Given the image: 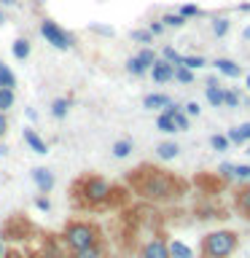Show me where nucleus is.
I'll list each match as a JSON object with an SVG mask.
<instances>
[{"mask_svg":"<svg viewBox=\"0 0 250 258\" xmlns=\"http://www.w3.org/2000/svg\"><path fill=\"white\" fill-rule=\"evenodd\" d=\"M92 32H100V35H113V27H102V24H92Z\"/></svg>","mask_w":250,"mask_h":258,"instance_id":"nucleus-41","label":"nucleus"},{"mask_svg":"<svg viewBox=\"0 0 250 258\" xmlns=\"http://www.w3.org/2000/svg\"><path fill=\"white\" fill-rule=\"evenodd\" d=\"M110 197H113V185L105 180V177H100V175H84L76 183V199L84 207L110 205Z\"/></svg>","mask_w":250,"mask_h":258,"instance_id":"nucleus-2","label":"nucleus"},{"mask_svg":"<svg viewBox=\"0 0 250 258\" xmlns=\"http://www.w3.org/2000/svg\"><path fill=\"white\" fill-rule=\"evenodd\" d=\"M68 110H70V100H68V97H56V100L51 102V116L56 121L68 118Z\"/></svg>","mask_w":250,"mask_h":258,"instance_id":"nucleus-16","label":"nucleus"},{"mask_svg":"<svg viewBox=\"0 0 250 258\" xmlns=\"http://www.w3.org/2000/svg\"><path fill=\"white\" fill-rule=\"evenodd\" d=\"M30 51H32V46H30V40H27V38H16V40H14L11 54H14V59H16V62H24V59L30 56Z\"/></svg>","mask_w":250,"mask_h":258,"instance_id":"nucleus-14","label":"nucleus"},{"mask_svg":"<svg viewBox=\"0 0 250 258\" xmlns=\"http://www.w3.org/2000/svg\"><path fill=\"white\" fill-rule=\"evenodd\" d=\"M14 100H16L14 89H0V110H3V113L14 108Z\"/></svg>","mask_w":250,"mask_h":258,"instance_id":"nucleus-28","label":"nucleus"},{"mask_svg":"<svg viewBox=\"0 0 250 258\" xmlns=\"http://www.w3.org/2000/svg\"><path fill=\"white\" fill-rule=\"evenodd\" d=\"M22 137H24V145H27L32 153H38V156H46V153H48L46 140H43V137H40L32 126H24V129H22Z\"/></svg>","mask_w":250,"mask_h":258,"instance_id":"nucleus-8","label":"nucleus"},{"mask_svg":"<svg viewBox=\"0 0 250 258\" xmlns=\"http://www.w3.org/2000/svg\"><path fill=\"white\" fill-rule=\"evenodd\" d=\"M0 89H16V76L6 62H0Z\"/></svg>","mask_w":250,"mask_h":258,"instance_id":"nucleus-19","label":"nucleus"},{"mask_svg":"<svg viewBox=\"0 0 250 258\" xmlns=\"http://www.w3.org/2000/svg\"><path fill=\"white\" fill-rule=\"evenodd\" d=\"M113 156L116 159H127L129 153H132V140H129V137H121V140H116L113 143Z\"/></svg>","mask_w":250,"mask_h":258,"instance_id":"nucleus-20","label":"nucleus"},{"mask_svg":"<svg viewBox=\"0 0 250 258\" xmlns=\"http://www.w3.org/2000/svg\"><path fill=\"white\" fill-rule=\"evenodd\" d=\"M215 70L218 73H223V76H229V78H239L242 76V68L237 62H231V59H215Z\"/></svg>","mask_w":250,"mask_h":258,"instance_id":"nucleus-13","label":"nucleus"},{"mask_svg":"<svg viewBox=\"0 0 250 258\" xmlns=\"http://www.w3.org/2000/svg\"><path fill=\"white\" fill-rule=\"evenodd\" d=\"M169 258H194V250L180 239H172L169 242Z\"/></svg>","mask_w":250,"mask_h":258,"instance_id":"nucleus-15","label":"nucleus"},{"mask_svg":"<svg viewBox=\"0 0 250 258\" xmlns=\"http://www.w3.org/2000/svg\"><path fill=\"white\" fill-rule=\"evenodd\" d=\"M3 258H24L22 253H16V250H6V255Z\"/></svg>","mask_w":250,"mask_h":258,"instance_id":"nucleus-43","label":"nucleus"},{"mask_svg":"<svg viewBox=\"0 0 250 258\" xmlns=\"http://www.w3.org/2000/svg\"><path fill=\"white\" fill-rule=\"evenodd\" d=\"M6 250H8V247H6V239H0V258L6 255Z\"/></svg>","mask_w":250,"mask_h":258,"instance_id":"nucleus-46","label":"nucleus"},{"mask_svg":"<svg viewBox=\"0 0 250 258\" xmlns=\"http://www.w3.org/2000/svg\"><path fill=\"white\" fill-rule=\"evenodd\" d=\"M27 118H30V121H35V118H38V113L32 110V108H27Z\"/></svg>","mask_w":250,"mask_h":258,"instance_id":"nucleus-45","label":"nucleus"},{"mask_svg":"<svg viewBox=\"0 0 250 258\" xmlns=\"http://www.w3.org/2000/svg\"><path fill=\"white\" fill-rule=\"evenodd\" d=\"M180 64H185L189 70H199V68H205V64H207V59H205V56H199V54H185Z\"/></svg>","mask_w":250,"mask_h":258,"instance_id":"nucleus-27","label":"nucleus"},{"mask_svg":"<svg viewBox=\"0 0 250 258\" xmlns=\"http://www.w3.org/2000/svg\"><path fill=\"white\" fill-rule=\"evenodd\" d=\"M210 145H213V151H229V137L226 135H213L210 137Z\"/></svg>","mask_w":250,"mask_h":258,"instance_id":"nucleus-34","label":"nucleus"},{"mask_svg":"<svg viewBox=\"0 0 250 258\" xmlns=\"http://www.w3.org/2000/svg\"><path fill=\"white\" fill-rule=\"evenodd\" d=\"M226 137H229V143H234V145L250 143V121H247V124H239V126L229 129V132H226Z\"/></svg>","mask_w":250,"mask_h":258,"instance_id":"nucleus-12","label":"nucleus"},{"mask_svg":"<svg viewBox=\"0 0 250 258\" xmlns=\"http://www.w3.org/2000/svg\"><path fill=\"white\" fill-rule=\"evenodd\" d=\"M234 207H237V213L242 218H247L250 221V185H242L237 191V197H234Z\"/></svg>","mask_w":250,"mask_h":258,"instance_id":"nucleus-11","label":"nucleus"},{"mask_svg":"<svg viewBox=\"0 0 250 258\" xmlns=\"http://www.w3.org/2000/svg\"><path fill=\"white\" fill-rule=\"evenodd\" d=\"M183 110H185V116H189V118H194V116H199V113H202L199 102H185V105H183Z\"/></svg>","mask_w":250,"mask_h":258,"instance_id":"nucleus-40","label":"nucleus"},{"mask_svg":"<svg viewBox=\"0 0 250 258\" xmlns=\"http://www.w3.org/2000/svg\"><path fill=\"white\" fill-rule=\"evenodd\" d=\"M132 185H135V191L148 202H169L180 194L177 177H172L169 172H164V169H151V167L137 169L132 175Z\"/></svg>","mask_w":250,"mask_h":258,"instance_id":"nucleus-1","label":"nucleus"},{"mask_svg":"<svg viewBox=\"0 0 250 258\" xmlns=\"http://www.w3.org/2000/svg\"><path fill=\"white\" fill-rule=\"evenodd\" d=\"M6 129H8V118H6V113L0 110V135H6Z\"/></svg>","mask_w":250,"mask_h":258,"instance_id":"nucleus-42","label":"nucleus"},{"mask_svg":"<svg viewBox=\"0 0 250 258\" xmlns=\"http://www.w3.org/2000/svg\"><path fill=\"white\" fill-rule=\"evenodd\" d=\"M172 81H177V84H183V86H189V84H194V70H189L185 64H175V78Z\"/></svg>","mask_w":250,"mask_h":258,"instance_id":"nucleus-24","label":"nucleus"},{"mask_svg":"<svg viewBox=\"0 0 250 258\" xmlns=\"http://www.w3.org/2000/svg\"><path fill=\"white\" fill-rule=\"evenodd\" d=\"M247 153H250V145H247Z\"/></svg>","mask_w":250,"mask_h":258,"instance_id":"nucleus-51","label":"nucleus"},{"mask_svg":"<svg viewBox=\"0 0 250 258\" xmlns=\"http://www.w3.org/2000/svg\"><path fill=\"white\" fill-rule=\"evenodd\" d=\"M30 175H32V183H35V188H38L40 194H51V191H54L56 177H54L51 169H46V167H35Z\"/></svg>","mask_w":250,"mask_h":258,"instance_id":"nucleus-7","label":"nucleus"},{"mask_svg":"<svg viewBox=\"0 0 250 258\" xmlns=\"http://www.w3.org/2000/svg\"><path fill=\"white\" fill-rule=\"evenodd\" d=\"M234 169H237V164H231V161H223V164L218 167V172H221L223 180H234Z\"/></svg>","mask_w":250,"mask_h":258,"instance_id":"nucleus-36","label":"nucleus"},{"mask_svg":"<svg viewBox=\"0 0 250 258\" xmlns=\"http://www.w3.org/2000/svg\"><path fill=\"white\" fill-rule=\"evenodd\" d=\"M38 30H40V35H43L46 43L54 46L56 51H70V48L76 46V35L68 32L62 24H56L54 19H48V16H46V19H40Z\"/></svg>","mask_w":250,"mask_h":258,"instance_id":"nucleus-5","label":"nucleus"},{"mask_svg":"<svg viewBox=\"0 0 250 258\" xmlns=\"http://www.w3.org/2000/svg\"><path fill=\"white\" fill-rule=\"evenodd\" d=\"M180 16H185V19H191V16H199L202 11H199V6H194V3H183L180 6V11H177Z\"/></svg>","mask_w":250,"mask_h":258,"instance_id":"nucleus-37","label":"nucleus"},{"mask_svg":"<svg viewBox=\"0 0 250 258\" xmlns=\"http://www.w3.org/2000/svg\"><path fill=\"white\" fill-rule=\"evenodd\" d=\"M156 129H159V132H164V135H175L177 132L172 116H167V113H159V116H156Z\"/></svg>","mask_w":250,"mask_h":258,"instance_id":"nucleus-23","label":"nucleus"},{"mask_svg":"<svg viewBox=\"0 0 250 258\" xmlns=\"http://www.w3.org/2000/svg\"><path fill=\"white\" fill-rule=\"evenodd\" d=\"M148 30H151V35H153V38H159V35H164V30H167V27H164V22H161V19H156V22H151V24H148Z\"/></svg>","mask_w":250,"mask_h":258,"instance_id":"nucleus-39","label":"nucleus"},{"mask_svg":"<svg viewBox=\"0 0 250 258\" xmlns=\"http://www.w3.org/2000/svg\"><path fill=\"white\" fill-rule=\"evenodd\" d=\"M239 247V237L229 229H218L202 237V258H231Z\"/></svg>","mask_w":250,"mask_h":258,"instance_id":"nucleus-4","label":"nucleus"},{"mask_svg":"<svg viewBox=\"0 0 250 258\" xmlns=\"http://www.w3.org/2000/svg\"><path fill=\"white\" fill-rule=\"evenodd\" d=\"M161 22H164V27H183L185 16H180V14H164V16H161Z\"/></svg>","mask_w":250,"mask_h":258,"instance_id":"nucleus-33","label":"nucleus"},{"mask_svg":"<svg viewBox=\"0 0 250 258\" xmlns=\"http://www.w3.org/2000/svg\"><path fill=\"white\" fill-rule=\"evenodd\" d=\"M124 68H127L129 76H135V78H140V76H145V73H148V68H145V64H143L140 59H137V54H135V56H129Z\"/></svg>","mask_w":250,"mask_h":258,"instance_id":"nucleus-21","label":"nucleus"},{"mask_svg":"<svg viewBox=\"0 0 250 258\" xmlns=\"http://www.w3.org/2000/svg\"><path fill=\"white\" fill-rule=\"evenodd\" d=\"M35 207L40 210V213H48V210H51V199H48V194H40V197L35 199Z\"/></svg>","mask_w":250,"mask_h":258,"instance_id":"nucleus-38","label":"nucleus"},{"mask_svg":"<svg viewBox=\"0 0 250 258\" xmlns=\"http://www.w3.org/2000/svg\"><path fill=\"white\" fill-rule=\"evenodd\" d=\"M239 11H250V3H242V6H239Z\"/></svg>","mask_w":250,"mask_h":258,"instance_id":"nucleus-48","label":"nucleus"},{"mask_svg":"<svg viewBox=\"0 0 250 258\" xmlns=\"http://www.w3.org/2000/svg\"><path fill=\"white\" fill-rule=\"evenodd\" d=\"M137 59H140L143 64H145V68H153V62H156L159 59V56H156V51H153V48L151 46H145V48H140V51H137Z\"/></svg>","mask_w":250,"mask_h":258,"instance_id":"nucleus-26","label":"nucleus"},{"mask_svg":"<svg viewBox=\"0 0 250 258\" xmlns=\"http://www.w3.org/2000/svg\"><path fill=\"white\" fill-rule=\"evenodd\" d=\"M169 102H172V97L161 94V92H153V94H145L143 97V108H148V110H164Z\"/></svg>","mask_w":250,"mask_h":258,"instance_id":"nucleus-10","label":"nucleus"},{"mask_svg":"<svg viewBox=\"0 0 250 258\" xmlns=\"http://www.w3.org/2000/svg\"><path fill=\"white\" fill-rule=\"evenodd\" d=\"M239 94L231 92V89H223V105H229V108H239Z\"/></svg>","mask_w":250,"mask_h":258,"instance_id":"nucleus-35","label":"nucleus"},{"mask_svg":"<svg viewBox=\"0 0 250 258\" xmlns=\"http://www.w3.org/2000/svg\"><path fill=\"white\" fill-rule=\"evenodd\" d=\"M172 121H175V129H177V132H185V129L191 126V118L185 116V110H177L175 116H172Z\"/></svg>","mask_w":250,"mask_h":258,"instance_id":"nucleus-32","label":"nucleus"},{"mask_svg":"<svg viewBox=\"0 0 250 258\" xmlns=\"http://www.w3.org/2000/svg\"><path fill=\"white\" fill-rule=\"evenodd\" d=\"M177 153H180V145H177V143H161L159 148H156V156H159L161 161H169V159H175Z\"/></svg>","mask_w":250,"mask_h":258,"instance_id":"nucleus-18","label":"nucleus"},{"mask_svg":"<svg viewBox=\"0 0 250 258\" xmlns=\"http://www.w3.org/2000/svg\"><path fill=\"white\" fill-rule=\"evenodd\" d=\"M234 180L242 183V185H250V164H237V169H234Z\"/></svg>","mask_w":250,"mask_h":258,"instance_id":"nucleus-30","label":"nucleus"},{"mask_svg":"<svg viewBox=\"0 0 250 258\" xmlns=\"http://www.w3.org/2000/svg\"><path fill=\"white\" fill-rule=\"evenodd\" d=\"M247 89H250V76H247Z\"/></svg>","mask_w":250,"mask_h":258,"instance_id":"nucleus-50","label":"nucleus"},{"mask_svg":"<svg viewBox=\"0 0 250 258\" xmlns=\"http://www.w3.org/2000/svg\"><path fill=\"white\" fill-rule=\"evenodd\" d=\"M151 73V78L156 81V84H167V81H172L175 78V64H169V62H164L159 56L156 62H153V68L148 70Z\"/></svg>","mask_w":250,"mask_h":258,"instance_id":"nucleus-9","label":"nucleus"},{"mask_svg":"<svg viewBox=\"0 0 250 258\" xmlns=\"http://www.w3.org/2000/svg\"><path fill=\"white\" fill-rule=\"evenodd\" d=\"M140 258H169V242L164 237H151L140 247Z\"/></svg>","mask_w":250,"mask_h":258,"instance_id":"nucleus-6","label":"nucleus"},{"mask_svg":"<svg viewBox=\"0 0 250 258\" xmlns=\"http://www.w3.org/2000/svg\"><path fill=\"white\" fill-rule=\"evenodd\" d=\"M19 0H0V6H6V8H11V6H16Z\"/></svg>","mask_w":250,"mask_h":258,"instance_id":"nucleus-44","label":"nucleus"},{"mask_svg":"<svg viewBox=\"0 0 250 258\" xmlns=\"http://www.w3.org/2000/svg\"><path fill=\"white\" fill-rule=\"evenodd\" d=\"M161 59L169 62V64H180V62H183V54H177L172 46H164V51H161Z\"/></svg>","mask_w":250,"mask_h":258,"instance_id":"nucleus-31","label":"nucleus"},{"mask_svg":"<svg viewBox=\"0 0 250 258\" xmlns=\"http://www.w3.org/2000/svg\"><path fill=\"white\" fill-rule=\"evenodd\" d=\"M205 97H207V102L213 105V108H223V89L221 86H205Z\"/></svg>","mask_w":250,"mask_h":258,"instance_id":"nucleus-17","label":"nucleus"},{"mask_svg":"<svg viewBox=\"0 0 250 258\" xmlns=\"http://www.w3.org/2000/svg\"><path fill=\"white\" fill-rule=\"evenodd\" d=\"M100 242V229L89 221H70L62 231V245L70 250V253H78V250H86Z\"/></svg>","mask_w":250,"mask_h":258,"instance_id":"nucleus-3","label":"nucleus"},{"mask_svg":"<svg viewBox=\"0 0 250 258\" xmlns=\"http://www.w3.org/2000/svg\"><path fill=\"white\" fill-rule=\"evenodd\" d=\"M242 38H245V40H250V27H245V30H242Z\"/></svg>","mask_w":250,"mask_h":258,"instance_id":"nucleus-47","label":"nucleus"},{"mask_svg":"<svg viewBox=\"0 0 250 258\" xmlns=\"http://www.w3.org/2000/svg\"><path fill=\"white\" fill-rule=\"evenodd\" d=\"M6 22V16H3V11H0V24H3Z\"/></svg>","mask_w":250,"mask_h":258,"instance_id":"nucleus-49","label":"nucleus"},{"mask_svg":"<svg viewBox=\"0 0 250 258\" xmlns=\"http://www.w3.org/2000/svg\"><path fill=\"white\" fill-rule=\"evenodd\" d=\"M70 258H105V247L97 242V245L86 247V250H78V253H73Z\"/></svg>","mask_w":250,"mask_h":258,"instance_id":"nucleus-25","label":"nucleus"},{"mask_svg":"<svg viewBox=\"0 0 250 258\" xmlns=\"http://www.w3.org/2000/svg\"><path fill=\"white\" fill-rule=\"evenodd\" d=\"M129 38H132L135 43H145V46L153 43V35H151L148 27H145V30H132V32H129Z\"/></svg>","mask_w":250,"mask_h":258,"instance_id":"nucleus-29","label":"nucleus"},{"mask_svg":"<svg viewBox=\"0 0 250 258\" xmlns=\"http://www.w3.org/2000/svg\"><path fill=\"white\" fill-rule=\"evenodd\" d=\"M229 30H231V22L226 19V16H215V19H213V35L215 38H226V35H229Z\"/></svg>","mask_w":250,"mask_h":258,"instance_id":"nucleus-22","label":"nucleus"}]
</instances>
